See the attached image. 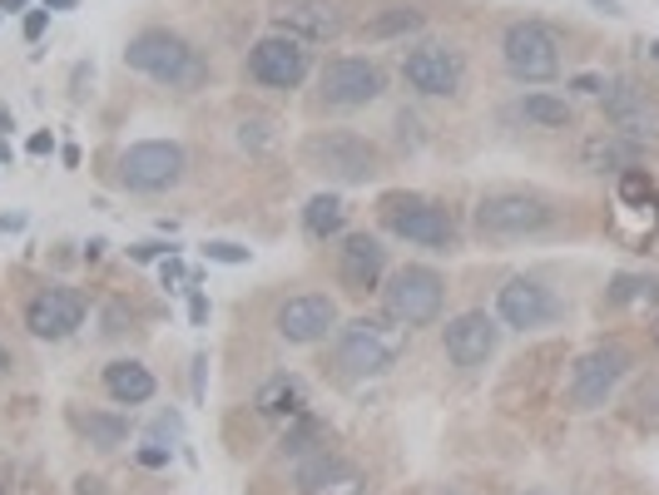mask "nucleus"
<instances>
[{
	"label": "nucleus",
	"instance_id": "nucleus-23",
	"mask_svg": "<svg viewBox=\"0 0 659 495\" xmlns=\"http://www.w3.org/2000/svg\"><path fill=\"white\" fill-rule=\"evenodd\" d=\"M639 158H645V144L615 134V129L585 144V168H595V174H609V168H615V174H625V168H639Z\"/></svg>",
	"mask_w": 659,
	"mask_h": 495
},
{
	"label": "nucleus",
	"instance_id": "nucleus-40",
	"mask_svg": "<svg viewBox=\"0 0 659 495\" xmlns=\"http://www.w3.org/2000/svg\"><path fill=\"white\" fill-rule=\"evenodd\" d=\"M124 322H130V317H124V307H105V337H120Z\"/></svg>",
	"mask_w": 659,
	"mask_h": 495
},
{
	"label": "nucleus",
	"instance_id": "nucleus-30",
	"mask_svg": "<svg viewBox=\"0 0 659 495\" xmlns=\"http://www.w3.org/2000/svg\"><path fill=\"white\" fill-rule=\"evenodd\" d=\"M204 257H209V263H229V267H243V263H253V248L233 243V238H209V243H204Z\"/></svg>",
	"mask_w": 659,
	"mask_h": 495
},
{
	"label": "nucleus",
	"instance_id": "nucleus-34",
	"mask_svg": "<svg viewBox=\"0 0 659 495\" xmlns=\"http://www.w3.org/2000/svg\"><path fill=\"white\" fill-rule=\"evenodd\" d=\"M174 253V243L164 238H144V243H130V263H164Z\"/></svg>",
	"mask_w": 659,
	"mask_h": 495
},
{
	"label": "nucleus",
	"instance_id": "nucleus-47",
	"mask_svg": "<svg viewBox=\"0 0 659 495\" xmlns=\"http://www.w3.org/2000/svg\"><path fill=\"white\" fill-rule=\"evenodd\" d=\"M21 10H31V0H0V15H21Z\"/></svg>",
	"mask_w": 659,
	"mask_h": 495
},
{
	"label": "nucleus",
	"instance_id": "nucleus-53",
	"mask_svg": "<svg viewBox=\"0 0 659 495\" xmlns=\"http://www.w3.org/2000/svg\"><path fill=\"white\" fill-rule=\"evenodd\" d=\"M0 164H11V144L6 139H0Z\"/></svg>",
	"mask_w": 659,
	"mask_h": 495
},
{
	"label": "nucleus",
	"instance_id": "nucleus-10",
	"mask_svg": "<svg viewBox=\"0 0 659 495\" xmlns=\"http://www.w3.org/2000/svg\"><path fill=\"white\" fill-rule=\"evenodd\" d=\"M402 79L427 99H447L466 79V55L457 45H447V40H421V45H411L402 55Z\"/></svg>",
	"mask_w": 659,
	"mask_h": 495
},
{
	"label": "nucleus",
	"instance_id": "nucleus-17",
	"mask_svg": "<svg viewBox=\"0 0 659 495\" xmlns=\"http://www.w3.org/2000/svg\"><path fill=\"white\" fill-rule=\"evenodd\" d=\"M293 485H298L303 495H362V471L348 461V455H338L328 446V451H312L303 455V461H293Z\"/></svg>",
	"mask_w": 659,
	"mask_h": 495
},
{
	"label": "nucleus",
	"instance_id": "nucleus-50",
	"mask_svg": "<svg viewBox=\"0 0 659 495\" xmlns=\"http://www.w3.org/2000/svg\"><path fill=\"white\" fill-rule=\"evenodd\" d=\"M41 6L55 15V10H75V6H80V0H41Z\"/></svg>",
	"mask_w": 659,
	"mask_h": 495
},
{
	"label": "nucleus",
	"instance_id": "nucleus-36",
	"mask_svg": "<svg viewBox=\"0 0 659 495\" xmlns=\"http://www.w3.org/2000/svg\"><path fill=\"white\" fill-rule=\"evenodd\" d=\"M134 461H140V465H150V471H164V465L174 461V451H169V446H154V441H144L140 451H134Z\"/></svg>",
	"mask_w": 659,
	"mask_h": 495
},
{
	"label": "nucleus",
	"instance_id": "nucleus-22",
	"mask_svg": "<svg viewBox=\"0 0 659 495\" xmlns=\"http://www.w3.org/2000/svg\"><path fill=\"white\" fill-rule=\"evenodd\" d=\"M253 406H259L263 416H303L308 411V382L293 376V372H278V376H268V382L259 386Z\"/></svg>",
	"mask_w": 659,
	"mask_h": 495
},
{
	"label": "nucleus",
	"instance_id": "nucleus-11",
	"mask_svg": "<svg viewBox=\"0 0 659 495\" xmlns=\"http://www.w3.org/2000/svg\"><path fill=\"white\" fill-rule=\"evenodd\" d=\"M308 69H312L308 45L283 35V30L253 40V50H249V75H253V85H263V89H298L303 79H308Z\"/></svg>",
	"mask_w": 659,
	"mask_h": 495
},
{
	"label": "nucleus",
	"instance_id": "nucleus-8",
	"mask_svg": "<svg viewBox=\"0 0 659 495\" xmlns=\"http://www.w3.org/2000/svg\"><path fill=\"white\" fill-rule=\"evenodd\" d=\"M556 223V208L536 194H486L476 204V233L481 238H530V233H546Z\"/></svg>",
	"mask_w": 659,
	"mask_h": 495
},
{
	"label": "nucleus",
	"instance_id": "nucleus-2",
	"mask_svg": "<svg viewBox=\"0 0 659 495\" xmlns=\"http://www.w3.org/2000/svg\"><path fill=\"white\" fill-rule=\"evenodd\" d=\"M407 346V327L392 322V317H352L338 332L332 346V362L342 376H382Z\"/></svg>",
	"mask_w": 659,
	"mask_h": 495
},
{
	"label": "nucleus",
	"instance_id": "nucleus-52",
	"mask_svg": "<svg viewBox=\"0 0 659 495\" xmlns=\"http://www.w3.org/2000/svg\"><path fill=\"white\" fill-rule=\"evenodd\" d=\"M11 372V352H6V346H0V376Z\"/></svg>",
	"mask_w": 659,
	"mask_h": 495
},
{
	"label": "nucleus",
	"instance_id": "nucleus-6",
	"mask_svg": "<svg viewBox=\"0 0 659 495\" xmlns=\"http://www.w3.org/2000/svg\"><path fill=\"white\" fill-rule=\"evenodd\" d=\"M635 366V356L625 352V346H590V352L575 356V366H570V382H565V402L570 411H595V406L609 402V392H615L619 382H625V372Z\"/></svg>",
	"mask_w": 659,
	"mask_h": 495
},
{
	"label": "nucleus",
	"instance_id": "nucleus-48",
	"mask_svg": "<svg viewBox=\"0 0 659 495\" xmlns=\"http://www.w3.org/2000/svg\"><path fill=\"white\" fill-rule=\"evenodd\" d=\"M61 164H65V168H80V148L65 144V148H61Z\"/></svg>",
	"mask_w": 659,
	"mask_h": 495
},
{
	"label": "nucleus",
	"instance_id": "nucleus-25",
	"mask_svg": "<svg viewBox=\"0 0 659 495\" xmlns=\"http://www.w3.org/2000/svg\"><path fill=\"white\" fill-rule=\"evenodd\" d=\"M328 446H332V426L322 421V416H312V411L293 416L288 436H283V455H288V461H303V455L328 451Z\"/></svg>",
	"mask_w": 659,
	"mask_h": 495
},
{
	"label": "nucleus",
	"instance_id": "nucleus-41",
	"mask_svg": "<svg viewBox=\"0 0 659 495\" xmlns=\"http://www.w3.org/2000/svg\"><path fill=\"white\" fill-rule=\"evenodd\" d=\"M570 89H580V95H605V79L600 75H575L570 79Z\"/></svg>",
	"mask_w": 659,
	"mask_h": 495
},
{
	"label": "nucleus",
	"instance_id": "nucleus-16",
	"mask_svg": "<svg viewBox=\"0 0 659 495\" xmlns=\"http://www.w3.org/2000/svg\"><path fill=\"white\" fill-rule=\"evenodd\" d=\"M441 346H447V356L457 366H486L491 356H496L501 346V322L491 312H481V307H471V312L451 317L447 327H441Z\"/></svg>",
	"mask_w": 659,
	"mask_h": 495
},
{
	"label": "nucleus",
	"instance_id": "nucleus-3",
	"mask_svg": "<svg viewBox=\"0 0 659 495\" xmlns=\"http://www.w3.org/2000/svg\"><path fill=\"white\" fill-rule=\"evenodd\" d=\"M382 307H387V317L402 322L407 332L431 327L441 317V307H447V277L427 263L397 267V273L387 277V287H382Z\"/></svg>",
	"mask_w": 659,
	"mask_h": 495
},
{
	"label": "nucleus",
	"instance_id": "nucleus-4",
	"mask_svg": "<svg viewBox=\"0 0 659 495\" xmlns=\"http://www.w3.org/2000/svg\"><path fill=\"white\" fill-rule=\"evenodd\" d=\"M382 223L387 233L407 238L417 248H431V253H451L457 248V218L427 194H382Z\"/></svg>",
	"mask_w": 659,
	"mask_h": 495
},
{
	"label": "nucleus",
	"instance_id": "nucleus-49",
	"mask_svg": "<svg viewBox=\"0 0 659 495\" xmlns=\"http://www.w3.org/2000/svg\"><path fill=\"white\" fill-rule=\"evenodd\" d=\"M204 366H209V362H204V356H194V396H204Z\"/></svg>",
	"mask_w": 659,
	"mask_h": 495
},
{
	"label": "nucleus",
	"instance_id": "nucleus-28",
	"mask_svg": "<svg viewBox=\"0 0 659 495\" xmlns=\"http://www.w3.org/2000/svg\"><path fill=\"white\" fill-rule=\"evenodd\" d=\"M520 114L530 119V129H565L570 124V99L546 95V89H530L520 99Z\"/></svg>",
	"mask_w": 659,
	"mask_h": 495
},
{
	"label": "nucleus",
	"instance_id": "nucleus-31",
	"mask_svg": "<svg viewBox=\"0 0 659 495\" xmlns=\"http://www.w3.org/2000/svg\"><path fill=\"white\" fill-rule=\"evenodd\" d=\"M619 198H625V204H649V198H655L649 168H625V174H619Z\"/></svg>",
	"mask_w": 659,
	"mask_h": 495
},
{
	"label": "nucleus",
	"instance_id": "nucleus-15",
	"mask_svg": "<svg viewBox=\"0 0 659 495\" xmlns=\"http://www.w3.org/2000/svg\"><path fill=\"white\" fill-rule=\"evenodd\" d=\"M556 317H560L556 293L546 283H536V277H510L496 293V322H506L510 332H536V327L556 322Z\"/></svg>",
	"mask_w": 659,
	"mask_h": 495
},
{
	"label": "nucleus",
	"instance_id": "nucleus-13",
	"mask_svg": "<svg viewBox=\"0 0 659 495\" xmlns=\"http://www.w3.org/2000/svg\"><path fill=\"white\" fill-rule=\"evenodd\" d=\"M382 89H387V75L377 59L338 55L322 69V105L332 109H367L372 99H382Z\"/></svg>",
	"mask_w": 659,
	"mask_h": 495
},
{
	"label": "nucleus",
	"instance_id": "nucleus-45",
	"mask_svg": "<svg viewBox=\"0 0 659 495\" xmlns=\"http://www.w3.org/2000/svg\"><path fill=\"white\" fill-rule=\"evenodd\" d=\"M105 248H110V243H105V238H90V243H85V263H100V257H105Z\"/></svg>",
	"mask_w": 659,
	"mask_h": 495
},
{
	"label": "nucleus",
	"instance_id": "nucleus-20",
	"mask_svg": "<svg viewBox=\"0 0 659 495\" xmlns=\"http://www.w3.org/2000/svg\"><path fill=\"white\" fill-rule=\"evenodd\" d=\"M278 25H283V35H293V40H332L338 35V10H332V0H288V6L278 10Z\"/></svg>",
	"mask_w": 659,
	"mask_h": 495
},
{
	"label": "nucleus",
	"instance_id": "nucleus-55",
	"mask_svg": "<svg viewBox=\"0 0 659 495\" xmlns=\"http://www.w3.org/2000/svg\"><path fill=\"white\" fill-rule=\"evenodd\" d=\"M530 495H546V491H530Z\"/></svg>",
	"mask_w": 659,
	"mask_h": 495
},
{
	"label": "nucleus",
	"instance_id": "nucleus-32",
	"mask_svg": "<svg viewBox=\"0 0 659 495\" xmlns=\"http://www.w3.org/2000/svg\"><path fill=\"white\" fill-rule=\"evenodd\" d=\"M144 441L169 446V451H174V441H184V416L179 411H160V416H154V426L144 431Z\"/></svg>",
	"mask_w": 659,
	"mask_h": 495
},
{
	"label": "nucleus",
	"instance_id": "nucleus-33",
	"mask_svg": "<svg viewBox=\"0 0 659 495\" xmlns=\"http://www.w3.org/2000/svg\"><path fill=\"white\" fill-rule=\"evenodd\" d=\"M239 144L253 148V154H263V148L273 144V124H268V119H243V124H239Z\"/></svg>",
	"mask_w": 659,
	"mask_h": 495
},
{
	"label": "nucleus",
	"instance_id": "nucleus-9",
	"mask_svg": "<svg viewBox=\"0 0 659 495\" xmlns=\"http://www.w3.org/2000/svg\"><path fill=\"white\" fill-rule=\"evenodd\" d=\"M303 154H308L312 174H328V178H338V184H372V174H377V148L362 134H348V129L312 134Z\"/></svg>",
	"mask_w": 659,
	"mask_h": 495
},
{
	"label": "nucleus",
	"instance_id": "nucleus-14",
	"mask_svg": "<svg viewBox=\"0 0 659 495\" xmlns=\"http://www.w3.org/2000/svg\"><path fill=\"white\" fill-rule=\"evenodd\" d=\"M90 317V302L75 287H41V293L25 302V332L41 337V342H65L75 337Z\"/></svg>",
	"mask_w": 659,
	"mask_h": 495
},
{
	"label": "nucleus",
	"instance_id": "nucleus-7",
	"mask_svg": "<svg viewBox=\"0 0 659 495\" xmlns=\"http://www.w3.org/2000/svg\"><path fill=\"white\" fill-rule=\"evenodd\" d=\"M501 59L520 85H550L560 75V40L540 20H516L501 35Z\"/></svg>",
	"mask_w": 659,
	"mask_h": 495
},
{
	"label": "nucleus",
	"instance_id": "nucleus-21",
	"mask_svg": "<svg viewBox=\"0 0 659 495\" xmlns=\"http://www.w3.org/2000/svg\"><path fill=\"white\" fill-rule=\"evenodd\" d=\"M105 392H110V402H120V406H144V402H154L160 382H154V372L144 362L120 356V362L105 366Z\"/></svg>",
	"mask_w": 659,
	"mask_h": 495
},
{
	"label": "nucleus",
	"instance_id": "nucleus-18",
	"mask_svg": "<svg viewBox=\"0 0 659 495\" xmlns=\"http://www.w3.org/2000/svg\"><path fill=\"white\" fill-rule=\"evenodd\" d=\"M338 327V302L328 293H298L278 307V337L293 346H312Z\"/></svg>",
	"mask_w": 659,
	"mask_h": 495
},
{
	"label": "nucleus",
	"instance_id": "nucleus-38",
	"mask_svg": "<svg viewBox=\"0 0 659 495\" xmlns=\"http://www.w3.org/2000/svg\"><path fill=\"white\" fill-rule=\"evenodd\" d=\"M25 148H31V154H35V158H45V154H55V134H51V129H35V134H31V144H25Z\"/></svg>",
	"mask_w": 659,
	"mask_h": 495
},
{
	"label": "nucleus",
	"instance_id": "nucleus-12",
	"mask_svg": "<svg viewBox=\"0 0 659 495\" xmlns=\"http://www.w3.org/2000/svg\"><path fill=\"white\" fill-rule=\"evenodd\" d=\"M600 105H605V119L615 134L635 139V144H649V139H659V105L649 99V89L639 85V79L619 75V79H605V95H600Z\"/></svg>",
	"mask_w": 659,
	"mask_h": 495
},
{
	"label": "nucleus",
	"instance_id": "nucleus-37",
	"mask_svg": "<svg viewBox=\"0 0 659 495\" xmlns=\"http://www.w3.org/2000/svg\"><path fill=\"white\" fill-rule=\"evenodd\" d=\"M189 317H194V327L209 322V297H204L199 287H189Z\"/></svg>",
	"mask_w": 659,
	"mask_h": 495
},
{
	"label": "nucleus",
	"instance_id": "nucleus-51",
	"mask_svg": "<svg viewBox=\"0 0 659 495\" xmlns=\"http://www.w3.org/2000/svg\"><path fill=\"white\" fill-rule=\"evenodd\" d=\"M11 129H15V119L6 114V109H0V134H11Z\"/></svg>",
	"mask_w": 659,
	"mask_h": 495
},
{
	"label": "nucleus",
	"instance_id": "nucleus-19",
	"mask_svg": "<svg viewBox=\"0 0 659 495\" xmlns=\"http://www.w3.org/2000/svg\"><path fill=\"white\" fill-rule=\"evenodd\" d=\"M382 273H387V248L372 233H342L338 243V277L348 293H372L382 287Z\"/></svg>",
	"mask_w": 659,
	"mask_h": 495
},
{
	"label": "nucleus",
	"instance_id": "nucleus-54",
	"mask_svg": "<svg viewBox=\"0 0 659 495\" xmlns=\"http://www.w3.org/2000/svg\"><path fill=\"white\" fill-rule=\"evenodd\" d=\"M649 59H659V40H649Z\"/></svg>",
	"mask_w": 659,
	"mask_h": 495
},
{
	"label": "nucleus",
	"instance_id": "nucleus-35",
	"mask_svg": "<svg viewBox=\"0 0 659 495\" xmlns=\"http://www.w3.org/2000/svg\"><path fill=\"white\" fill-rule=\"evenodd\" d=\"M179 283H189V267H184L179 263V257H164V263H160V287H164V293H174V287H179Z\"/></svg>",
	"mask_w": 659,
	"mask_h": 495
},
{
	"label": "nucleus",
	"instance_id": "nucleus-24",
	"mask_svg": "<svg viewBox=\"0 0 659 495\" xmlns=\"http://www.w3.org/2000/svg\"><path fill=\"white\" fill-rule=\"evenodd\" d=\"M70 426L95 446V451H114L130 441V421L114 411H70Z\"/></svg>",
	"mask_w": 659,
	"mask_h": 495
},
{
	"label": "nucleus",
	"instance_id": "nucleus-5",
	"mask_svg": "<svg viewBox=\"0 0 659 495\" xmlns=\"http://www.w3.org/2000/svg\"><path fill=\"white\" fill-rule=\"evenodd\" d=\"M184 168H189L184 144H174V139H140V144H130L120 154L114 178L130 194H164V188H174L184 178Z\"/></svg>",
	"mask_w": 659,
	"mask_h": 495
},
{
	"label": "nucleus",
	"instance_id": "nucleus-42",
	"mask_svg": "<svg viewBox=\"0 0 659 495\" xmlns=\"http://www.w3.org/2000/svg\"><path fill=\"white\" fill-rule=\"evenodd\" d=\"M397 129H402V144H421V134H417L421 124H417L411 114H402V119H397Z\"/></svg>",
	"mask_w": 659,
	"mask_h": 495
},
{
	"label": "nucleus",
	"instance_id": "nucleus-39",
	"mask_svg": "<svg viewBox=\"0 0 659 495\" xmlns=\"http://www.w3.org/2000/svg\"><path fill=\"white\" fill-rule=\"evenodd\" d=\"M45 25H51V10H31V15H25V40H41Z\"/></svg>",
	"mask_w": 659,
	"mask_h": 495
},
{
	"label": "nucleus",
	"instance_id": "nucleus-46",
	"mask_svg": "<svg viewBox=\"0 0 659 495\" xmlns=\"http://www.w3.org/2000/svg\"><path fill=\"white\" fill-rule=\"evenodd\" d=\"M85 85H90V65L75 69V89H70V95H75V99H85Z\"/></svg>",
	"mask_w": 659,
	"mask_h": 495
},
{
	"label": "nucleus",
	"instance_id": "nucleus-1",
	"mask_svg": "<svg viewBox=\"0 0 659 495\" xmlns=\"http://www.w3.org/2000/svg\"><path fill=\"white\" fill-rule=\"evenodd\" d=\"M124 65L164 89H179V95H194V89L209 85V59H204L179 30H164V25L140 30V35L124 45Z\"/></svg>",
	"mask_w": 659,
	"mask_h": 495
},
{
	"label": "nucleus",
	"instance_id": "nucleus-27",
	"mask_svg": "<svg viewBox=\"0 0 659 495\" xmlns=\"http://www.w3.org/2000/svg\"><path fill=\"white\" fill-rule=\"evenodd\" d=\"M421 25H427V15H421L417 6H392V10H382L377 20H367L362 35L367 40H397V35H417Z\"/></svg>",
	"mask_w": 659,
	"mask_h": 495
},
{
	"label": "nucleus",
	"instance_id": "nucleus-56",
	"mask_svg": "<svg viewBox=\"0 0 659 495\" xmlns=\"http://www.w3.org/2000/svg\"><path fill=\"white\" fill-rule=\"evenodd\" d=\"M0 495H6V491H0Z\"/></svg>",
	"mask_w": 659,
	"mask_h": 495
},
{
	"label": "nucleus",
	"instance_id": "nucleus-26",
	"mask_svg": "<svg viewBox=\"0 0 659 495\" xmlns=\"http://www.w3.org/2000/svg\"><path fill=\"white\" fill-rule=\"evenodd\" d=\"M342 223H348V208H342L338 194H312L308 204H303V228H308V238H318V243H332V238L342 233Z\"/></svg>",
	"mask_w": 659,
	"mask_h": 495
},
{
	"label": "nucleus",
	"instance_id": "nucleus-44",
	"mask_svg": "<svg viewBox=\"0 0 659 495\" xmlns=\"http://www.w3.org/2000/svg\"><path fill=\"white\" fill-rule=\"evenodd\" d=\"M25 228V213H0V233H21Z\"/></svg>",
	"mask_w": 659,
	"mask_h": 495
},
{
	"label": "nucleus",
	"instance_id": "nucleus-43",
	"mask_svg": "<svg viewBox=\"0 0 659 495\" xmlns=\"http://www.w3.org/2000/svg\"><path fill=\"white\" fill-rule=\"evenodd\" d=\"M585 6H595L600 15H609V20H619V15H625V6H619V0H585Z\"/></svg>",
	"mask_w": 659,
	"mask_h": 495
},
{
	"label": "nucleus",
	"instance_id": "nucleus-29",
	"mask_svg": "<svg viewBox=\"0 0 659 495\" xmlns=\"http://www.w3.org/2000/svg\"><path fill=\"white\" fill-rule=\"evenodd\" d=\"M605 302L609 307H629V302H659V283L645 273H619L615 283L605 287Z\"/></svg>",
	"mask_w": 659,
	"mask_h": 495
}]
</instances>
